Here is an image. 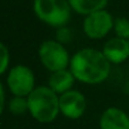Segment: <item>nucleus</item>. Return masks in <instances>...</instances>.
<instances>
[{
    "instance_id": "obj_12",
    "label": "nucleus",
    "mask_w": 129,
    "mask_h": 129,
    "mask_svg": "<svg viewBox=\"0 0 129 129\" xmlns=\"http://www.w3.org/2000/svg\"><path fill=\"white\" fill-rule=\"evenodd\" d=\"M8 110L13 115H23L25 113H29V104L28 98L24 96H11L9 102L6 103Z\"/></svg>"
},
{
    "instance_id": "obj_7",
    "label": "nucleus",
    "mask_w": 129,
    "mask_h": 129,
    "mask_svg": "<svg viewBox=\"0 0 129 129\" xmlns=\"http://www.w3.org/2000/svg\"><path fill=\"white\" fill-rule=\"evenodd\" d=\"M59 108L60 114L65 118L77 120L80 119L86 110L85 95L77 89H72L61 95H59Z\"/></svg>"
},
{
    "instance_id": "obj_8",
    "label": "nucleus",
    "mask_w": 129,
    "mask_h": 129,
    "mask_svg": "<svg viewBox=\"0 0 129 129\" xmlns=\"http://www.w3.org/2000/svg\"><path fill=\"white\" fill-rule=\"evenodd\" d=\"M102 53L112 65H119L129 59V40L114 37L104 43Z\"/></svg>"
},
{
    "instance_id": "obj_3",
    "label": "nucleus",
    "mask_w": 129,
    "mask_h": 129,
    "mask_svg": "<svg viewBox=\"0 0 129 129\" xmlns=\"http://www.w3.org/2000/svg\"><path fill=\"white\" fill-rule=\"evenodd\" d=\"M33 10L42 23L55 29L68 26L73 13L68 0H34Z\"/></svg>"
},
{
    "instance_id": "obj_10",
    "label": "nucleus",
    "mask_w": 129,
    "mask_h": 129,
    "mask_svg": "<svg viewBox=\"0 0 129 129\" xmlns=\"http://www.w3.org/2000/svg\"><path fill=\"white\" fill-rule=\"evenodd\" d=\"M75 78L72 74V72L69 69H64V70H59L55 73H50L49 79H48V86L54 90L58 95H61L72 89H74V83H75Z\"/></svg>"
},
{
    "instance_id": "obj_6",
    "label": "nucleus",
    "mask_w": 129,
    "mask_h": 129,
    "mask_svg": "<svg viewBox=\"0 0 129 129\" xmlns=\"http://www.w3.org/2000/svg\"><path fill=\"white\" fill-rule=\"evenodd\" d=\"M114 20L115 19H113L112 14L107 9L95 11L88 16H84L83 33L91 40H100L113 30Z\"/></svg>"
},
{
    "instance_id": "obj_9",
    "label": "nucleus",
    "mask_w": 129,
    "mask_h": 129,
    "mask_svg": "<svg viewBox=\"0 0 129 129\" xmlns=\"http://www.w3.org/2000/svg\"><path fill=\"white\" fill-rule=\"evenodd\" d=\"M99 129H129V114L120 108L109 107L100 114Z\"/></svg>"
},
{
    "instance_id": "obj_16",
    "label": "nucleus",
    "mask_w": 129,
    "mask_h": 129,
    "mask_svg": "<svg viewBox=\"0 0 129 129\" xmlns=\"http://www.w3.org/2000/svg\"><path fill=\"white\" fill-rule=\"evenodd\" d=\"M5 107H6V99H5V89L3 83L0 82V117L3 115L4 110H5Z\"/></svg>"
},
{
    "instance_id": "obj_2",
    "label": "nucleus",
    "mask_w": 129,
    "mask_h": 129,
    "mask_svg": "<svg viewBox=\"0 0 129 129\" xmlns=\"http://www.w3.org/2000/svg\"><path fill=\"white\" fill-rule=\"evenodd\" d=\"M29 114L38 123H53L60 114L59 95L48 85H38L28 96Z\"/></svg>"
},
{
    "instance_id": "obj_14",
    "label": "nucleus",
    "mask_w": 129,
    "mask_h": 129,
    "mask_svg": "<svg viewBox=\"0 0 129 129\" xmlns=\"http://www.w3.org/2000/svg\"><path fill=\"white\" fill-rule=\"evenodd\" d=\"M9 65H10V51L5 44L0 42V75L9 72Z\"/></svg>"
},
{
    "instance_id": "obj_1",
    "label": "nucleus",
    "mask_w": 129,
    "mask_h": 129,
    "mask_svg": "<svg viewBox=\"0 0 129 129\" xmlns=\"http://www.w3.org/2000/svg\"><path fill=\"white\" fill-rule=\"evenodd\" d=\"M112 64L103 55L102 50L83 48L75 51L70 59L69 70L77 82L86 85H98L110 75Z\"/></svg>"
},
{
    "instance_id": "obj_5",
    "label": "nucleus",
    "mask_w": 129,
    "mask_h": 129,
    "mask_svg": "<svg viewBox=\"0 0 129 129\" xmlns=\"http://www.w3.org/2000/svg\"><path fill=\"white\" fill-rule=\"evenodd\" d=\"M6 85L14 96L28 98L37 88L35 74L31 68L24 64H16L9 69L6 74Z\"/></svg>"
},
{
    "instance_id": "obj_11",
    "label": "nucleus",
    "mask_w": 129,
    "mask_h": 129,
    "mask_svg": "<svg viewBox=\"0 0 129 129\" xmlns=\"http://www.w3.org/2000/svg\"><path fill=\"white\" fill-rule=\"evenodd\" d=\"M72 10L78 15L88 16L95 11L105 9L108 0H68Z\"/></svg>"
},
{
    "instance_id": "obj_13",
    "label": "nucleus",
    "mask_w": 129,
    "mask_h": 129,
    "mask_svg": "<svg viewBox=\"0 0 129 129\" xmlns=\"http://www.w3.org/2000/svg\"><path fill=\"white\" fill-rule=\"evenodd\" d=\"M115 37L129 40V19L127 18H117L114 20V28H113Z\"/></svg>"
},
{
    "instance_id": "obj_15",
    "label": "nucleus",
    "mask_w": 129,
    "mask_h": 129,
    "mask_svg": "<svg viewBox=\"0 0 129 129\" xmlns=\"http://www.w3.org/2000/svg\"><path fill=\"white\" fill-rule=\"evenodd\" d=\"M73 39V30L69 26H63L56 29V34H55V40L59 42L63 45H67L72 42Z\"/></svg>"
},
{
    "instance_id": "obj_4",
    "label": "nucleus",
    "mask_w": 129,
    "mask_h": 129,
    "mask_svg": "<svg viewBox=\"0 0 129 129\" xmlns=\"http://www.w3.org/2000/svg\"><path fill=\"white\" fill-rule=\"evenodd\" d=\"M38 58L42 65L50 73L69 69L70 59H72L65 45L60 44L55 39L44 40L39 45Z\"/></svg>"
}]
</instances>
